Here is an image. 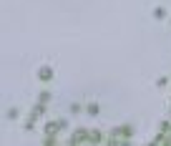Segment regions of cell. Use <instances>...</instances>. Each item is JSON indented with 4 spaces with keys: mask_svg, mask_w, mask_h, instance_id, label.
Wrapping results in <instances>:
<instances>
[{
    "mask_svg": "<svg viewBox=\"0 0 171 146\" xmlns=\"http://www.w3.org/2000/svg\"><path fill=\"white\" fill-rule=\"evenodd\" d=\"M154 15H156V18H163L166 13H163V8H156V10H154Z\"/></svg>",
    "mask_w": 171,
    "mask_h": 146,
    "instance_id": "1",
    "label": "cell"
}]
</instances>
